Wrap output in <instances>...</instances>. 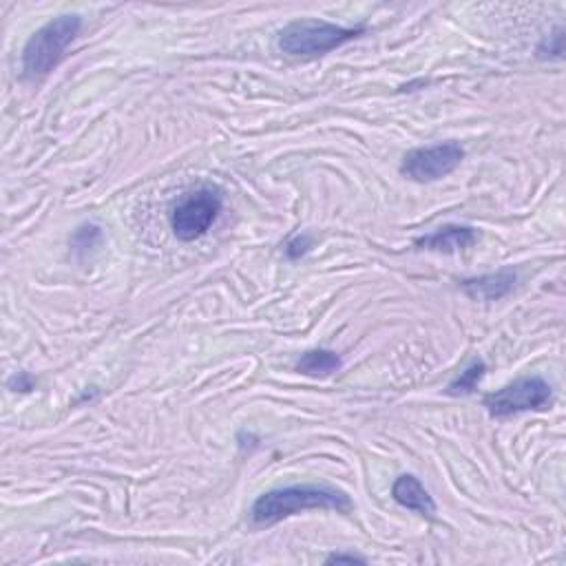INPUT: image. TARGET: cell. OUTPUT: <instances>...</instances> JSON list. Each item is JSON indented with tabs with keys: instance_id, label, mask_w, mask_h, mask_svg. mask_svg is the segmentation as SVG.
Returning <instances> with one entry per match:
<instances>
[{
	"instance_id": "cell-5",
	"label": "cell",
	"mask_w": 566,
	"mask_h": 566,
	"mask_svg": "<svg viewBox=\"0 0 566 566\" xmlns=\"http://www.w3.org/2000/svg\"><path fill=\"white\" fill-rule=\"evenodd\" d=\"M553 403L551 385L542 376H522L502 387V390L485 396V407L491 416L507 418L522 412H538Z\"/></svg>"
},
{
	"instance_id": "cell-16",
	"label": "cell",
	"mask_w": 566,
	"mask_h": 566,
	"mask_svg": "<svg viewBox=\"0 0 566 566\" xmlns=\"http://www.w3.org/2000/svg\"><path fill=\"white\" fill-rule=\"evenodd\" d=\"M328 564H341V562H361V564H365L368 560L365 558H361V555H354V553H332V555H328V560H326Z\"/></svg>"
},
{
	"instance_id": "cell-7",
	"label": "cell",
	"mask_w": 566,
	"mask_h": 566,
	"mask_svg": "<svg viewBox=\"0 0 566 566\" xmlns=\"http://www.w3.org/2000/svg\"><path fill=\"white\" fill-rule=\"evenodd\" d=\"M478 230L474 226H458V224H447L443 228L434 230L421 239H416V248L421 250H432V253H443V255H454L460 250L471 248L478 241Z\"/></svg>"
},
{
	"instance_id": "cell-6",
	"label": "cell",
	"mask_w": 566,
	"mask_h": 566,
	"mask_svg": "<svg viewBox=\"0 0 566 566\" xmlns=\"http://www.w3.org/2000/svg\"><path fill=\"white\" fill-rule=\"evenodd\" d=\"M465 160V149L458 142H440L432 146H421L403 157L401 175L407 180L427 184L438 182L454 173Z\"/></svg>"
},
{
	"instance_id": "cell-4",
	"label": "cell",
	"mask_w": 566,
	"mask_h": 566,
	"mask_svg": "<svg viewBox=\"0 0 566 566\" xmlns=\"http://www.w3.org/2000/svg\"><path fill=\"white\" fill-rule=\"evenodd\" d=\"M224 197L217 186H202L182 195L173 206L171 228L180 241H195L204 237L222 213Z\"/></svg>"
},
{
	"instance_id": "cell-12",
	"label": "cell",
	"mask_w": 566,
	"mask_h": 566,
	"mask_svg": "<svg viewBox=\"0 0 566 566\" xmlns=\"http://www.w3.org/2000/svg\"><path fill=\"white\" fill-rule=\"evenodd\" d=\"M102 241V228L98 224H82L71 237V250L76 257L89 255Z\"/></svg>"
},
{
	"instance_id": "cell-9",
	"label": "cell",
	"mask_w": 566,
	"mask_h": 566,
	"mask_svg": "<svg viewBox=\"0 0 566 566\" xmlns=\"http://www.w3.org/2000/svg\"><path fill=\"white\" fill-rule=\"evenodd\" d=\"M392 496L398 502V505L421 513V516L432 518L436 513V502L434 498L429 496V491L425 489V485L421 480L412 474H403L394 480L392 485Z\"/></svg>"
},
{
	"instance_id": "cell-14",
	"label": "cell",
	"mask_w": 566,
	"mask_h": 566,
	"mask_svg": "<svg viewBox=\"0 0 566 566\" xmlns=\"http://www.w3.org/2000/svg\"><path fill=\"white\" fill-rule=\"evenodd\" d=\"M312 248V239L308 235H295L292 239L286 241V246H283V253H286L288 259H301L303 255H308Z\"/></svg>"
},
{
	"instance_id": "cell-15",
	"label": "cell",
	"mask_w": 566,
	"mask_h": 566,
	"mask_svg": "<svg viewBox=\"0 0 566 566\" xmlns=\"http://www.w3.org/2000/svg\"><path fill=\"white\" fill-rule=\"evenodd\" d=\"M34 385L36 381L29 372H18L12 376V379H9V390H14V392H31L34 390Z\"/></svg>"
},
{
	"instance_id": "cell-2",
	"label": "cell",
	"mask_w": 566,
	"mask_h": 566,
	"mask_svg": "<svg viewBox=\"0 0 566 566\" xmlns=\"http://www.w3.org/2000/svg\"><path fill=\"white\" fill-rule=\"evenodd\" d=\"M82 29V18L76 14L58 16L40 27L34 36L27 40L23 49V73L29 80L49 76L60 60L65 58L67 47L76 40Z\"/></svg>"
},
{
	"instance_id": "cell-11",
	"label": "cell",
	"mask_w": 566,
	"mask_h": 566,
	"mask_svg": "<svg viewBox=\"0 0 566 566\" xmlns=\"http://www.w3.org/2000/svg\"><path fill=\"white\" fill-rule=\"evenodd\" d=\"M485 372H487L485 361H480V359L471 361L469 368L460 372V376H456V379L449 383L447 394H452V396L474 394L478 390V383L482 381V376H485Z\"/></svg>"
},
{
	"instance_id": "cell-10",
	"label": "cell",
	"mask_w": 566,
	"mask_h": 566,
	"mask_svg": "<svg viewBox=\"0 0 566 566\" xmlns=\"http://www.w3.org/2000/svg\"><path fill=\"white\" fill-rule=\"evenodd\" d=\"M341 356L332 350H310L306 354H301V359L297 361V370L306 376H314V379H326V376L341 370Z\"/></svg>"
},
{
	"instance_id": "cell-1",
	"label": "cell",
	"mask_w": 566,
	"mask_h": 566,
	"mask_svg": "<svg viewBox=\"0 0 566 566\" xmlns=\"http://www.w3.org/2000/svg\"><path fill=\"white\" fill-rule=\"evenodd\" d=\"M308 509H334V511H350L352 500L341 489L328 485H292L272 489L261 494L253 509H250V520L261 527L286 520L295 513Z\"/></svg>"
},
{
	"instance_id": "cell-8",
	"label": "cell",
	"mask_w": 566,
	"mask_h": 566,
	"mask_svg": "<svg viewBox=\"0 0 566 566\" xmlns=\"http://www.w3.org/2000/svg\"><path fill=\"white\" fill-rule=\"evenodd\" d=\"M518 275L513 270H498L491 272V275L482 277H471L460 283V288L465 290V295L476 299V301H498L502 297H507L509 292L516 286Z\"/></svg>"
},
{
	"instance_id": "cell-3",
	"label": "cell",
	"mask_w": 566,
	"mask_h": 566,
	"mask_svg": "<svg viewBox=\"0 0 566 566\" xmlns=\"http://www.w3.org/2000/svg\"><path fill=\"white\" fill-rule=\"evenodd\" d=\"M365 34V27H341L328 20H295L279 31L277 47L295 58H314L352 43Z\"/></svg>"
},
{
	"instance_id": "cell-13",
	"label": "cell",
	"mask_w": 566,
	"mask_h": 566,
	"mask_svg": "<svg viewBox=\"0 0 566 566\" xmlns=\"http://www.w3.org/2000/svg\"><path fill=\"white\" fill-rule=\"evenodd\" d=\"M562 54H564V29L558 27L538 45V56L544 60L547 58L555 60V58H562Z\"/></svg>"
}]
</instances>
